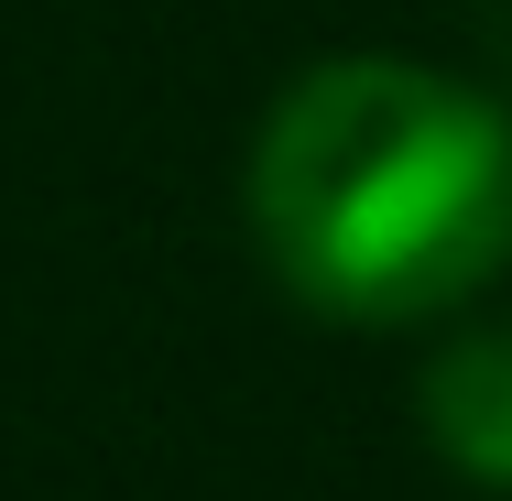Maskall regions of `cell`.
<instances>
[{
    "label": "cell",
    "mask_w": 512,
    "mask_h": 501,
    "mask_svg": "<svg viewBox=\"0 0 512 501\" xmlns=\"http://www.w3.org/2000/svg\"><path fill=\"white\" fill-rule=\"evenodd\" d=\"M251 240L338 327H414L512 262V120L414 55H327L262 109Z\"/></svg>",
    "instance_id": "cell-1"
},
{
    "label": "cell",
    "mask_w": 512,
    "mask_h": 501,
    "mask_svg": "<svg viewBox=\"0 0 512 501\" xmlns=\"http://www.w3.org/2000/svg\"><path fill=\"white\" fill-rule=\"evenodd\" d=\"M425 436L469 491H512V327H469L425 360Z\"/></svg>",
    "instance_id": "cell-2"
}]
</instances>
